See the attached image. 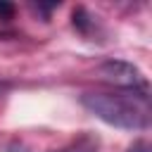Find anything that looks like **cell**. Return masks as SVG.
Listing matches in <instances>:
<instances>
[{
  "mask_svg": "<svg viewBox=\"0 0 152 152\" xmlns=\"http://www.w3.org/2000/svg\"><path fill=\"white\" fill-rule=\"evenodd\" d=\"M81 104L102 119L109 126L140 131L150 124V104L147 93H133V95H109V93H86L81 95Z\"/></svg>",
  "mask_w": 152,
  "mask_h": 152,
  "instance_id": "1",
  "label": "cell"
},
{
  "mask_svg": "<svg viewBox=\"0 0 152 152\" xmlns=\"http://www.w3.org/2000/svg\"><path fill=\"white\" fill-rule=\"evenodd\" d=\"M100 76L119 88H126V90H133V93H147V83H145V76L140 74L138 66H133L131 62H121V59H109L100 66Z\"/></svg>",
  "mask_w": 152,
  "mask_h": 152,
  "instance_id": "2",
  "label": "cell"
},
{
  "mask_svg": "<svg viewBox=\"0 0 152 152\" xmlns=\"http://www.w3.org/2000/svg\"><path fill=\"white\" fill-rule=\"evenodd\" d=\"M97 150V142L90 138V135H83L78 140H74L69 147H62V150H52V152H95Z\"/></svg>",
  "mask_w": 152,
  "mask_h": 152,
  "instance_id": "3",
  "label": "cell"
},
{
  "mask_svg": "<svg viewBox=\"0 0 152 152\" xmlns=\"http://www.w3.org/2000/svg\"><path fill=\"white\" fill-rule=\"evenodd\" d=\"M74 26H76L78 31H83V33L88 31V26H90V17L86 14L83 7H76V10H74Z\"/></svg>",
  "mask_w": 152,
  "mask_h": 152,
  "instance_id": "4",
  "label": "cell"
},
{
  "mask_svg": "<svg viewBox=\"0 0 152 152\" xmlns=\"http://www.w3.org/2000/svg\"><path fill=\"white\" fill-rule=\"evenodd\" d=\"M12 14H14V5L0 2V19H12Z\"/></svg>",
  "mask_w": 152,
  "mask_h": 152,
  "instance_id": "5",
  "label": "cell"
},
{
  "mask_svg": "<svg viewBox=\"0 0 152 152\" xmlns=\"http://www.w3.org/2000/svg\"><path fill=\"white\" fill-rule=\"evenodd\" d=\"M0 152H28V147L21 145V142H10V145L0 147Z\"/></svg>",
  "mask_w": 152,
  "mask_h": 152,
  "instance_id": "6",
  "label": "cell"
},
{
  "mask_svg": "<svg viewBox=\"0 0 152 152\" xmlns=\"http://www.w3.org/2000/svg\"><path fill=\"white\" fill-rule=\"evenodd\" d=\"M128 152H150V147H147V142H135Z\"/></svg>",
  "mask_w": 152,
  "mask_h": 152,
  "instance_id": "7",
  "label": "cell"
}]
</instances>
